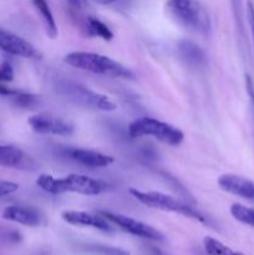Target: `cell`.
Returning a JSON list of instances; mask_svg holds the SVG:
<instances>
[{
  "mask_svg": "<svg viewBox=\"0 0 254 255\" xmlns=\"http://www.w3.org/2000/svg\"><path fill=\"white\" fill-rule=\"evenodd\" d=\"M36 184L50 194L77 193L82 196H99L109 188V184L105 181L85 174H67L62 178H55L51 174H40Z\"/></svg>",
  "mask_w": 254,
  "mask_h": 255,
  "instance_id": "cell-1",
  "label": "cell"
},
{
  "mask_svg": "<svg viewBox=\"0 0 254 255\" xmlns=\"http://www.w3.org/2000/svg\"><path fill=\"white\" fill-rule=\"evenodd\" d=\"M64 60L70 66L84 71H90L104 76L119 77V79H134V72L131 69L106 55L97 54V52L74 51L67 54Z\"/></svg>",
  "mask_w": 254,
  "mask_h": 255,
  "instance_id": "cell-2",
  "label": "cell"
},
{
  "mask_svg": "<svg viewBox=\"0 0 254 255\" xmlns=\"http://www.w3.org/2000/svg\"><path fill=\"white\" fill-rule=\"evenodd\" d=\"M55 90L60 96L64 97L71 104L99 111H115L116 104L106 95L92 91L89 87L80 85L70 80H59L55 84Z\"/></svg>",
  "mask_w": 254,
  "mask_h": 255,
  "instance_id": "cell-3",
  "label": "cell"
},
{
  "mask_svg": "<svg viewBox=\"0 0 254 255\" xmlns=\"http://www.w3.org/2000/svg\"><path fill=\"white\" fill-rule=\"evenodd\" d=\"M167 10L187 29L202 34H208L211 31L209 15L198 0H168Z\"/></svg>",
  "mask_w": 254,
  "mask_h": 255,
  "instance_id": "cell-4",
  "label": "cell"
},
{
  "mask_svg": "<svg viewBox=\"0 0 254 255\" xmlns=\"http://www.w3.org/2000/svg\"><path fill=\"white\" fill-rule=\"evenodd\" d=\"M128 134L132 138L143 136L153 137L157 141L168 146H178L184 138L183 132L173 125L152 117H141L132 121L128 126Z\"/></svg>",
  "mask_w": 254,
  "mask_h": 255,
  "instance_id": "cell-5",
  "label": "cell"
},
{
  "mask_svg": "<svg viewBox=\"0 0 254 255\" xmlns=\"http://www.w3.org/2000/svg\"><path fill=\"white\" fill-rule=\"evenodd\" d=\"M129 193L132 194V197L136 201H138L139 203L148 207V208L158 209V211L163 212H172V213H178L184 217H188V218H193L196 221L202 222V223H207V219L204 218L203 214L199 213L198 211L192 208L188 204L183 203V202L178 201L177 198L168 196L166 193L153 191L144 192L136 188L129 189Z\"/></svg>",
  "mask_w": 254,
  "mask_h": 255,
  "instance_id": "cell-6",
  "label": "cell"
},
{
  "mask_svg": "<svg viewBox=\"0 0 254 255\" xmlns=\"http://www.w3.org/2000/svg\"><path fill=\"white\" fill-rule=\"evenodd\" d=\"M100 214H102L107 221L119 227L120 229L132 234V236L148 239V241H164V237L161 232L157 231L156 228H153L149 224L143 223V222L137 221V219L131 218L128 216H124V214L111 213V212H100Z\"/></svg>",
  "mask_w": 254,
  "mask_h": 255,
  "instance_id": "cell-7",
  "label": "cell"
},
{
  "mask_svg": "<svg viewBox=\"0 0 254 255\" xmlns=\"http://www.w3.org/2000/svg\"><path fill=\"white\" fill-rule=\"evenodd\" d=\"M27 124L36 133L54 136H70L74 133V125L71 122L50 112L34 115L27 120Z\"/></svg>",
  "mask_w": 254,
  "mask_h": 255,
  "instance_id": "cell-8",
  "label": "cell"
},
{
  "mask_svg": "<svg viewBox=\"0 0 254 255\" xmlns=\"http://www.w3.org/2000/svg\"><path fill=\"white\" fill-rule=\"evenodd\" d=\"M0 49L15 56L26 57V59H40L41 55L24 37L10 31L0 30Z\"/></svg>",
  "mask_w": 254,
  "mask_h": 255,
  "instance_id": "cell-9",
  "label": "cell"
},
{
  "mask_svg": "<svg viewBox=\"0 0 254 255\" xmlns=\"http://www.w3.org/2000/svg\"><path fill=\"white\" fill-rule=\"evenodd\" d=\"M61 218L66 223L72 224V226L90 227V228L99 229V231L106 232V233H112L115 231L111 222L107 221L100 213L94 214L82 211H65L61 213Z\"/></svg>",
  "mask_w": 254,
  "mask_h": 255,
  "instance_id": "cell-10",
  "label": "cell"
},
{
  "mask_svg": "<svg viewBox=\"0 0 254 255\" xmlns=\"http://www.w3.org/2000/svg\"><path fill=\"white\" fill-rule=\"evenodd\" d=\"M218 186L222 191L237 197L254 202V182L238 174H223L218 178Z\"/></svg>",
  "mask_w": 254,
  "mask_h": 255,
  "instance_id": "cell-11",
  "label": "cell"
},
{
  "mask_svg": "<svg viewBox=\"0 0 254 255\" xmlns=\"http://www.w3.org/2000/svg\"><path fill=\"white\" fill-rule=\"evenodd\" d=\"M66 154L76 163L86 166L89 168H104L114 163L115 161L114 157L101 153V152L92 151V149L70 148L67 149Z\"/></svg>",
  "mask_w": 254,
  "mask_h": 255,
  "instance_id": "cell-12",
  "label": "cell"
},
{
  "mask_svg": "<svg viewBox=\"0 0 254 255\" xmlns=\"http://www.w3.org/2000/svg\"><path fill=\"white\" fill-rule=\"evenodd\" d=\"M2 218L26 227H37L41 224L42 216L36 208L22 206H9L2 212Z\"/></svg>",
  "mask_w": 254,
  "mask_h": 255,
  "instance_id": "cell-13",
  "label": "cell"
},
{
  "mask_svg": "<svg viewBox=\"0 0 254 255\" xmlns=\"http://www.w3.org/2000/svg\"><path fill=\"white\" fill-rule=\"evenodd\" d=\"M0 166L6 168H30L35 163L19 147L0 144Z\"/></svg>",
  "mask_w": 254,
  "mask_h": 255,
  "instance_id": "cell-14",
  "label": "cell"
},
{
  "mask_svg": "<svg viewBox=\"0 0 254 255\" xmlns=\"http://www.w3.org/2000/svg\"><path fill=\"white\" fill-rule=\"evenodd\" d=\"M178 49L179 55H181L182 60L186 62L188 66L191 67H202L206 64V54L203 50L194 44L193 41L189 40H181L178 42Z\"/></svg>",
  "mask_w": 254,
  "mask_h": 255,
  "instance_id": "cell-15",
  "label": "cell"
},
{
  "mask_svg": "<svg viewBox=\"0 0 254 255\" xmlns=\"http://www.w3.org/2000/svg\"><path fill=\"white\" fill-rule=\"evenodd\" d=\"M84 30L87 36H99L105 41H111L114 39V32L106 24L94 16H86L84 19Z\"/></svg>",
  "mask_w": 254,
  "mask_h": 255,
  "instance_id": "cell-16",
  "label": "cell"
},
{
  "mask_svg": "<svg viewBox=\"0 0 254 255\" xmlns=\"http://www.w3.org/2000/svg\"><path fill=\"white\" fill-rule=\"evenodd\" d=\"M32 2H34L37 11L40 12V15H41L45 29H46V34L49 35L50 39H55L59 32H57L56 21H55L54 15H52L51 10H50L49 4L46 2V0H32Z\"/></svg>",
  "mask_w": 254,
  "mask_h": 255,
  "instance_id": "cell-17",
  "label": "cell"
},
{
  "mask_svg": "<svg viewBox=\"0 0 254 255\" xmlns=\"http://www.w3.org/2000/svg\"><path fill=\"white\" fill-rule=\"evenodd\" d=\"M204 251L207 255H246L239 252H234L229 247L224 246L222 242L212 238V237H206L203 241Z\"/></svg>",
  "mask_w": 254,
  "mask_h": 255,
  "instance_id": "cell-18",
  "label": "cell"
},
{
  "mask_svg": "<svg viewBox=\"0 0 254 255\" xmlns=\"http://www.w3.org/2000/svg\"><path fill=\"white\" fill-rule=\"evenodd\" d=\"M231 214L236 221L241 222L242 224L254 227V208L234 203L231 206Z\"/></svg>",
  "mask_w": 254,
  "mask_h": 255,
  "instance_id": "cell-19",
  "label": "cell"
},
{
  "mask_svg": "<svg viewBox=\"0 0 254 255\" xmlns=\"http://www.w3.org/2000/svg\"><path fill=\"white\" fill-rule=\"evenodd\" d=\"M84 251L90 254L95 255H129V253L125 249L116 248V247L101 246V244H89L84 247Z\"/></svg>",
  "mask_w": 254,
  "mask_h": 255,
  "instance_id": "cell-20",
  "label": "cell"
},
{
  "mask_svg": "<svg viewBox=\"0 0 254 255\" xmlns=\"http://www.w3.org/2000/svg\"><path fill=\"white\" fill-rule=\"evenodd\" d=\"M231 5H232V10H233L234 19H236L237 27H238L241 34H244L243 4H242V0H231Z\"/></svg>",
  "mask_w": 254,
  "mask_h": 255,
  "instance_id": "cell-21",
  "label": "cell"
},
{
  "mask_svg": "<svg viewBox=\"0 0 254 255\" xmlns=\"http://www.w3.org/2000/svg\"><path fill=\"white\" fill-rule=\"evenodd\" d=\"M14 99L15 104L20 107H30L36 102V96L30 94H21V92H17Z\"/></svg>",
  "mask_w": 254,
  "mask_h": 255,
  "instance_id": "cell-22",
  "label": "cell"
},
{
  "mask_svg": "<svg viewBox=\"0 0 254 255\" xmlns=\"http://www.w3.org/2000/svg\"><path fill=\"white\" fill-rule=\"evenodd\" d=\"M14 79V71L9 62H1L0 64V82L11 81Z\"/></svg>",
  "mask_w": 254,
  "mask_h": 255,
  "instance_id": "cell-23",
  "label": "cell"
},
{
  "mask_svg": "<svg viewBox=\"0 0 254 255\" xmlns=\"http://www.w3.org/2000/svg\"><path fill=\"white\" fill-rule=\"evenodd\" d=\"M19 189V184L9 181H0V197L9 196Z\"/></svg>",
  "mask_w": 254,
  "mask_h": 255,
  "instance_id": "cell-24",
  "label": "cell"
},
{
  "mask_svg": "<svg viewBox=\"0 0 254 255\" xmlns=\"http://www.w3.org/2000/svg\"><path fill=\"white\" fill-rule=\"evenodd\" d=\"M66 2L70 9L76 12V14H80L84 10H86L87 7V0H66Z\"/></svg>",
  "mask_w": 254,
  "mask_h": 255,
  "instance_id": "cell-25",
  "label": "cell"
},
{
  "mask_svg": "<svg viewBox=\"0 0 254 255\" xmlns=\"http://www.w3.org/2000/svg\"><path fill=\"white\" fill-rule=\"evenodd\" d=\"M246 89H247V94H248L249 96V101H251L252 114H253V119H254V82L249 75H247L246 76Z\"/></svg>",
  "mask_w": 254,
  "mask_h": 255,
  "instance_id": "cell-26",
  "label": "cell"
},
{
  "mask_svg": "<svg viewBox=\"0 0 254 255\" xmlns=\"http://www.w3.org/2000/svg\"><path fill=\"white\" fill-rule=\"evenodd\" d=\"M247 19H248L249 27H251L252 37H253L254 42V4L249 0L247 1Z\"/></svg>",
  "mask_w": 254,
  "mask_h": 255,
  "instance_id": "cell-27",
  "label": "cell"
},
{
  "mask_svg": "<svg viewBox=\"0 0 254 255\" xmlns=\"http://www.w3.org/2000/svg\"><path fill=\"white\" fill-rule=\"evenodd\" d=\"M95 1L102 5H109V4H112L114 1H116V0H95Z\"/></svg>",
  "mask_w": 254,
  "mask_h": 255,
  "instance_id": "cell-28",
  "label": "cell"
}]
</instances>
